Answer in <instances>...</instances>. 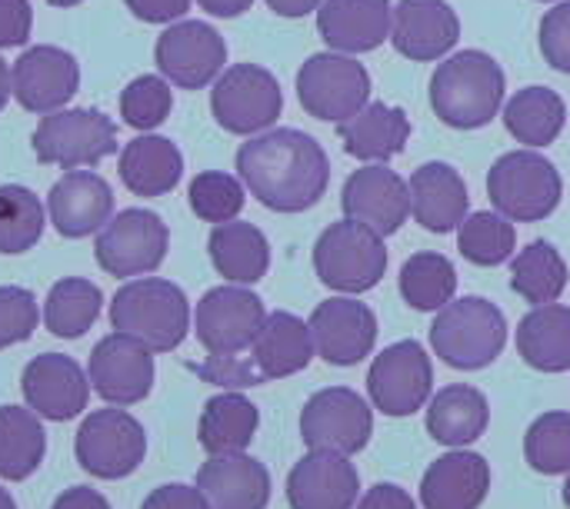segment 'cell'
<instances>
[{"mask_svg": "<svg viewBox=\"0 0 570 509\" xmlns=\"http://www.w3.org/2000/svg\"><path fill=\"white\" fill-rule=\"evenodd\" d=\"M237 177L261 207L274 213H304L327 193L331 160L311 133L277 127L240 143Z\"/></svg>", "mask_w": 570, "mask_h": 509, "instance_id": "6da1fadb", "label": "cell"}, {"mask_svg": "<svg viewBox=\"0 0 570 509\" xmlns=\"http://www.w3.org/2000/svg\"><path fill=\"white\" fill-rule=\"evenodd\" d=\"M564 123H568V107H564L561 93L551 87H538V83L524 87L504 103L508 133L531 150L551 147L561 137Z\"/></svg>", "mask_w": 570, "mask_h": 509, "instance_id": "e575fe53", "label": "cell"}, {"mask_svg": "<svg viewBox=\"0 0 570 509\" xmlns=\"http://www.w3.org/2000/svg\"><path fill=\"white\" fill-rule=\"evenodd\" d=\"M284 110V90L267 67L234 63L210 87V113L220 130L234 137H254L277 123Z\"/></svg>", "mask_w": 570, "mask_h": 509, "instance_id": "ba28073f", "label": "cell"}, {"mask_svg": "<svg viewBox=\"0 0 570 509\" xmlns=\"http://www.w3.org/2000/svg\"><path fill=\"white\" fill-rule=\"evenodd\" d=\"M314 353L317 350H314L311 327L287 310H274V313H267L257 340L250 343L247 360L254 363L261 383H267V380H284V377L307 370Z\"/></svg>", "mask_w": 570, "mask_h": 509, "instance_id": "f1b7e54d", "label": "cell"}, {"mask_svg": "<svg viewBox=\"0 0 570 509\" xmlns=\"http://www.w3.org/2000/svg\"><path fill=\"white\" fill-rule=\"evenodd\" d=\"M117 173L134 197H167L184 177V153L170 137L140 133L120 147Z\"/></svg>", "mask_w": 570, "mask_h": 509, "instance_id": "83f0119b", "label": "cell"}, {"mask_svg": "<svg viewBox=\"0 0 570 509\" xmlns=\"http://www.w3.org/2000/svg\"><path fill=\"white\" fill-rule=\"evenodd\" d=\"M104 293L97 283L83 277H63L47 290L43 300V327L60 340H80L100 317Z\"/></svg>", "mask_w": 570, "mask_h": 509, "instance_id": "8d00e7d4", "label": "cell"}, {"mask_svg": "<svg viewBox=\"0 0 570 509\" xmlns=\"http://www.w3.org/2000/svg\"><path fill=\"white\" fill-rule=\"evenodd\" d=\"M187 203L197 220L204 223H227L237 220L247 203V187L240 177L224 170H204L187 187Z\"/></svg>", "mask_w": 570, "mask_h": 509, "instance_id": "b9f144b4", "label": "cell"}, {"mask_svg": "<svg viewBox=\"0 0 570 509\" xmlns=\"http://www.w3.org/2000/svg\"><path fill=\"white\" fill-rule=\"evenodd\" d=\"M33 30L30 0H0V50L23 47Z\"/></svg>", "mask_w": 570, "mask_h": 509, "instance_id": "7dc6e473", "label": "cell"}, {"mask_svg": "<svg viewBox=\"0 0 570 509\" xmlns=\"http://www.w3.org/2000/svg\"><path fill=\"white\" fill-rule=\"evenodd\" d=\"M277 17H307L314 13L324 0H264Z\"/></svg>", "mask_w": 570, "mask_h": 509, "instance_id": "db71d44e", "label": "cell"}, {"mask_svg": "<svg viewBox=\"0 0 570 509\" xmlns=\"http://www.w3.org/2000/svg\"><path fill=\"white\" fill-rule=\"evenodd\" d=\"M518 353L531 370L568 373L570 370V307L544 303L518 323Z\"/></svg>", "mask_w": 570, "mask_h": 509, "instance_id": "836d02e7", "label": "cell"}, {"mask_svg": "<svg viewBox=\"0 0 570 509\" xmlns=\"http://www.w3.org/2000/svg\"><path fill=\"white\" fill-rule=\"evenodd\" d=\"M488 197L498 213L518 223H538L548 220L561 197H564V180L558 167L538 153V150H511L494 160L488 173Z\"/></svg>", "mask_w": 570, "mask_h": 509, "instance_id": "8992f818", "label": "cell"}, {"mask_svg": "<svg viewBox=\"0 0 570 509\" xmlns=\"http://www.w3.org/2000/svg\"><path fill=\"white\" fill-rule=\"evenodd\" d=\"M568 287V263L554 243L534 240L511 260V290L531 307L558 303Z\"/></svg>", "mask_w": 570, "mask_h": 509, "instance_id": "74e56055", "label": "cell"}, {"mask_svg": "<svg viewBox=\"0 0 570 509\" xmlns=\"http://www.w3.org/2000/svg\"><path fill=\"white\" fill-rule=\"evenodd\" d=\"M40 323L37 297L27 287H0V350L27 343Z\"/></svg>", "mask_w": 570, "mask_h": 509, "instance_id": "f6af8a7d", "label": "cell"}, {"mask_svg": "<svg viewBox=\"0 0 570 509\" xmlns=\"http://www.w3.org/2000/svg\"><path fill=\"white\" fill-rule=\"evenodd\" d=\"M337 137L351 157L364 163H387L404 150L411 137V117L401 107L374 100L364 110H357L351 120L337 123Z\"/></svg>", "mask_w": 570, "mask_h": 509, "instance_id": "f546056e", "label": "cell"}, {"mask_svg": "<svg viewBox=\"0 0 570 509\" xmlns=\"http://www.w3.org/2000/svg\"><path fill=\"white\" fill-rule=\"evenodd\" d=\"M491 423V407L488 397L468 383H454L438 390L428 400V433L444 443V447H471L474 440L484 437Z\"/></svg>", "mask_w": 570, "mask_h": 509, "instance_id": "1f68e13d", "label": "cell"}, {"mask_svg": "<svg viewBox=\"0 0 570 509\" xmlns=\"http://www.w3.org/2000/svg\"><path fill=\"white\" fill-rule=\"evenodd\" d=\"M341 210L374 233L391 237L411 217V187L387 163H367L347 177L341 190Z\"/></svg>", "mask_w": 570, "mask_h": 509, "instance_id": "d6986e66", "label": "cell"}, {"mask_svg": "<svg viewBox=\"0 0 570 509\" xmlns=\"http://www.w3.org/2000/svg\"><path fill=\"white\" fill-rule=\"evenodd\" d=\"M491 490V463L471 450L438 457L421 480L424 509H478Z\"/></svg>", "mask_w": 570, "mask_h": 509, "instance_id": "484cf974", "label": "cell"}, {"mask_svg": "<svg viewBox=\"0 0 570 509\" xmlns=\"http://www.w3.org/2000/svg\"><path fill=\"white\" fill-rule=\"evenodd\" d=\"M73 457L97 480H124L147 457V433L127 410H94L73 437Z\"/></svg>", "mask_w": 570, "mask_h": 509, "instance_id": "8fae6325", "label": "cell"}, {"mask_svg": "<svg viewBox=\"0 0 570 509\" xmlns=\"http://www.w3.org/2000/svg\"><path fill=\"white\" fill-rule=\"evenodd\" d=\"M257 427H261L257 407L240 390H227L204 403V413L197 423V440L207 450V457L244 453L250 447Z\"/></svg>", "mask_w": 570, "mask_h": 509, "instance_id": "d6a6232c", "label": "cell"}, {"mask_svg": "<svg viewBox=\"0 0 570 509\" xmlns=\"http://www.w3.org/2000/svg\"><path fill=\"white\" fill-rule=\"evenodd\" d=\"M391 0H324L317 7V33L337 53H367L391 40Z\"/></svg>", "mask_w": 570, "mask_h": 509, "instance_id": "cb8c5ba5", "label": "cell"}, {"mask_svg": "<svg viewBox=\"0 0 570 509\" xmlns=\"http://www.w3.org/2000/svg\"><path fill=\"white\" fill-rule=\"evenodd\" d=\"M367 393L384 417H414L434 397V367L417 340L391 343L367 370Z\"/></svg>", "mask_w": 570, "mask_h": 509, "instance_id": "4fadbf2b", "label": "cell"}, {"mask_svg": "<svg viewBox=\"0 0 570 509\" xmlns=\"http://www.w3.org/2000/svg\"><path fill=\"white\" fill-rule=\"evenodd\" d=\"M431 347L451 370H484L508 347V320L484 297L451 300L431 323Z\"/></svg>", "mask_w": 570, "mask_h": 509, "instance_id": "277c9868", "label": "cell"}, {"mask_svg": "<svg viewBox=\"0 0 570 509\" xmlns=\"http://www.w3.org/2000/svg\"><path fill=\"white\" fill-rule=\"evenodd\" d=\"M27 407L50 423H67L87 410L90 377L67 353H37L20 377Z\"/></svg>", "mask_w": 570, "mask_h": 509, "instance_id": "ffe728a7", "label": "cell"}, {"mask_svg": "<svg viewBox=\"0 0 570 509\" xmlns=\"http://www.w3.org/2000/svg\"><path fill=\"white\" fill-rule=\"evenodd\" d=\"M0 509H17V503H13V497L0 487Z\"/></svg>", "mask_w": 570, "mask_h": 509, "instance_id": "9f6ffc18", "label": "cell"}, {"mask_svg": "<svg viewBox=\"0 0 570 509\" xmlns=\"http://www.w3.org/2000/svg\"><path fill=\"white\" fill-rule=\"evenodd\" d=\"M541 53L544 60L570 77V0H558L541 20Z\"/></svg>", "mask_w": 570, "mask_h": 509, "instance_id": "bcb514c9", "label": "cell"}, {"mask_svg": "<svg viewBox=\"0 0 570 509\" xmlns=\"http://www.w3.org/2000/svg\"><path fill=\"white\" fill-rule=\"evenodd\" d=\"M10 97H13V90H10V67H7V60L0 57V110L7 107Z\"/></svg>", "mask_w": 570, "mask_h": 509, "instance_id": "11a10c76", "label": "cell"}, {"mask_svg": "<svg viewBox=\"0 0 570 509\" xmlns=\"http://www.w3.org/2000/svg\"><path fill=\"white\" fill-rule=\"evenodd\" d=\"M157 73L180 90H204L224 73L227 43L204 20H174L154 47Z\"/></svg>", "mask_w": 570, "mask_h": 509, "instance_id": "9a60e30c", "label": "cell"}, {"mask_svg": "<svg viewBox=\"0 0 570 509\" xmlns=\"http://www.w3.org/2000/svg\"><path fill=\"white\" fill-rule=\"evenodd\" d=\"M407 187H411V213L428 233H451L464 223L471 210V197L464 177L451 163L441 160L421 163L411 173Z\"/></svg>", "mask_w": 570, "mask_h": 509, "instance_id": "d4e9b609", "label": "cell"}, {"mask_svg": "<svg viewBox=\"0 0 570 509\" xmlns=\"http://www.w3.org/2000/svg\"><path fill=\"white\" fill-rule=\"evenodd\" d=\"M461 37V17L448 0H401L391 20V43L414 63L441 60Z\"/></svg>", "mask_w": 570, "mask_h": 509, "instance_id": "7402d4cb", "label": "cell"}, {"mask_svg": "<svg viewBox=\"0 0 570 509\" xmlns=\"http://www.w3.org/2000/svg\"><path fill=\"white\" fill-rule=\"evenodd\" d=\"M124 7L140 23H174V20H184V13L190 10V0H124Z\"/></svg>", "mask_w": 570, "mask_h": 509, "instance_id": "681fc988", "label": "cell"}, {"mask_svg": "<svg viewBox=\"0 0 570 509\" xmlns=\"http://www.w3.org/2000/svg\"><path fill=\"white\" fill-rule=\"evenodd\" d=\"M508 77L484 50H461L438 63L431 77V110L454 130L488 127L504 107Z\"/></svg>", "mask_w": 570, "mask_h": 509, "instance_id": "7a4b0ae2", "label": "cell"}, {"mask_svg": "<svg viewBox=\"0 0 570 509\" xmlns=\"http://www.w3.org/2000/svg\"><path fill=\"white\" fill-rule=\"evenodd\" d=\"M301 107L324 123H344L371 103V73L351 53H314L297 70Z\"/></svg>", "mask_w": 570, "mask_h": 509, "instance_id": "9c48e42d", "label": "cell"}, {"mask_svg": "<svg viewBox=\"0 0 570 509\" xmlns=\"http://www.w3.org/2000/svg\"><path fill=\"white\" fill-rule=\"evenodd\" d=\"M357 509H417V503L411 500L407 490H401L394 483H377L361 497Z\"/></svg>", "mask_w": 570, "mask_h": 509, "instance_id": "f907efd6", "label": "cell"}, {"mask_svg": "<svg viewBox=\"0 0 570 509\" xmlns=\"http://www.w3.org/2000/svg\"><path fill=\"white\" fill-rule=\"evenodd\" d=\"M197 490L207 497L210 509H267L271 473L247 453L210 457L197 470Z\"/></svg>", "mask_w": 570, "mask_h": 509, "instance_id": "4316f807", "label": "cell"}, {"mask_svg": "<svg viewBox=\"0 0 570 509\" xmlns=\"http://www.w3.org/2000/svg\"><path fill=\"white\" fill-rule=\"evenodd\" d=\"M110 327L144 340L154 353H174L190 333V303L177 283L137 277L114 293Z\"/></svg>", "mask_w": 570, "mask_h": 509, "instance_id": "3957f363", "label": "cell"}, {"mask_svg": "<svg viewBox=\"0 0 570 509\" xmlns=\"http://www.w3.org/2000/svg\"><path fill=\"white\" fill-rule=\"evenodd\" d=\"M314 270L324 287L337 293H367L387 273L384 237L344 217L331 223L314 243Z\"/></svg>", "mask_w": 570, "mask_h": 509, "instance_id": "52a82bcc", "label": "cell"}, {"mask_svg": "<svg viewBox=\"0 0 570 509\" xmlns=\"http://www.w3.org/2000/svg\"><path fill=\"white\" fill-rule=\"evenodd\" d=\"M207 253H210L214 270L227 283L254 287L271 270V243H267L264 230L254 223H244V220L214 223L210 240H207Z\"/></svg>", "mask_w": 570, "mask_h": 509, "instance_id": "4dcf8cb0", "label": "cell"}, {"mask_svg": "<svg viewBox=\"0 0 570 509\" xmlns=\"http://www.w3.org/2000/svg\"><path fill=\"white\" fill-rule=\"evenodd\" d=\"M454 293H458V270L444 253L424 250L401 267V297L407 300V307L421 313H434L448 307Z\"/></svg>", "mask_w": 570, "mask_h": 509, "instance_id": "ab89813d", "label": "cell"}, {"mask_svg": "<svg viewBox=\"0 0 570 509\" xmlns=\"http://www.w3.org/2000/svg\"><path fill=\"white\" fill-rule=\"evenodd\" d=\"M47 453L40 417L27 407H0V480L20 483L37 473Z\"/></svg>", "mask_w": 570, "mask_h": 509, "instance_id": "d590c367", "label": "cell"}, {"mask_svg": "<svg viewBox=\"0 0 570 509\" xmlns=\"http://www.w3.org/2000/svg\"><path fill=\"white\" fill-rule=\"evenodd\" d=\"M37 163L60 170H90L120 150L117 123L94 107H60L43 113L30 133Z\"/></svg>", "mask_w": 570, "mask_h": 509, "instance_id": "5b68a950", "label": "cell"}, {"mask_svg": "<svg viewBox=\"0 0 570 509\" xmlns=\"http://www.w3.org/2000/svg\"><path fill=\"white\" fill-rule=\"evenodd\" d=\"M140 509H210L207 497L197 490V487H187V483H164L157 487Z\"/></svg>", "mask_w": 570, "mask_h": 509, "instance_id": "c3c4849f", "label": "cell"}, {"mask_svg": "<svg viewBox=\"0 0 570 509\" xmlns=\"http://www.w3.org/2000/svg\"><path fill=\"white\" fill-rule=\"evenodd\" d=\"M524 457L534 473L561 477L570 473V413H544L524 437Z\"/></svg>", "mask_w": 570, "mask_h": 509, "instance_id": "ee69618b", "label": "cell"}, {"mask_svg": "<svg viewBox=\"0 0 570 509\" xmlns=\"http://www.w3.org/2000/svg\"><path fill=\"white\" fill-rule=\"evenodd\" d=\"M10 90L27 113H53L80 90V63L63 47L33 43L10 63Z\"/></svg>", "mask_w": 570, "mask_h": 509, "instance_id": "e0dca14e", "label": "cell"}, {"mask_svg": "<svg viewBox=\"0 0 570 509\" xmlns=\"http://www.w3.org/2000/svg\"><path fill=\"white\" fill-rule=\"evenodd\" d=\"M564 503H568L570 509V477H568V483H564Z\"/></svg>", "mask_w": 570, "mask_h": 509, "instance_id": "680465c9", "label": "cell"}, {"mask_svg": "<svg viewBox=\"0 0 570 509\" xmlns=\"http://www.w3.org/2000/svg\"><path fill=\"white\" fill-rule=\"evenodd\" d=\"M87 377L104 403L134 407L147 400L154 390V377H157L154 350L144 340L114 330L90 350Z\"/></svg>", "mask_w": 570, "mask_h": 509, "instance_id": "2e32d148", "label": "cell"}, {"mask_svg": "<svg viewBox=\"0 0 570 509\" xmlns=\"http://www.w3.org/2000/svg\"><path fill=\"white\" fill-rule=\"evenodd\" d=\"M374 437V413L361 393L347 387H327L314 393L301 410V440L307 450H327L341 457L361 453Z\"/></svg>", "mask_w": 570, "mask_h": 509, "instance_id": "5bb4252c", "label": "cell"}, {"mask_svg": "<svg viewBox=\"0 0 570 509\" xmlns=\"http://www.w3.org/2000/svg\"><path fill=\"white\" fill-rule=\"evenodd\" d=\"M518 247V230L504 213L478 210L468 213L464 223L458 227V250L464 260L478 267H501L514 257Z\"/></svg>", "mask_w": 570, "mask_h": 509, "instance_id": "60d3db41", "label": "cell"}, {"mask_svg": "<svg viewBox=\"0 0 570 509\" xmlns=\"http://www.w3.org/2000/svg\"><path fill=\"white\" fill-rule=\"evenodd\" d=\"M47 217L50 227L67 240L94 237L114 217V190L94 170H63L47 193Z\"/></svg>", "mask_w": 570, "mask_h": 509, "instance_id": "44dd1931", "label": "cell"}, {"mask_svg": "<svg viewBox=\"0 0 570 509\" xmlns=\"http://www.w3.org/2000/svg\"><path fill=\"white\" fill-rule=\"evenodd\" d=\"M307 327L317 357L331 367H357L374 353L377 343V317L354 297H331L317 303Z\"/></svg>", "mask_w": 570, "mask_h": 509, "instance_id": "ac0fdd59", "label": "cell"}, {"mask_svg": "<svg viewBox=\"0 0 570 509\" xmlns=\"http://www.w3.org/2000/svg\"><path fill=\"white\" fill-rule=\"evenodd\" d=\"M264 320V300L240 283L207 290L194 310V330L207 357H237L250 350Z\"/></svg>", "mask_w": 570, "mask_h": 509, "instance_id": "7c38bea8", "label": "cell"}, {"mask_svg": "<svg viewBox=\"0 0 570 509\" xmlns=\"http://www.w3.org/2000/svg\"><path fill=\"white\" fill-rule=\"evenodd\" d=\"M200 10H207L210 17H220V20H230V17H240L254 7V0H197Z\"/></svg>", "mask_w": 570, "mask_h": 509, "instance_id": "f5cc1de1", "label": "cell"}, {"mask_svg": "<svg viewBox=\"0 0 570 509\" xmlns=\"http://www.w3.org/2000/svg\"><path fill=\"white\" fill-rule=\"evenodd\" d=\"M117 110L120 120L140 133H154L174 110V93H170V80L160 73H140L134 77L120 97H117Z\"/></svg>", "mask_w": 570, "mask_h": 509, "instance_id": "7bdbcfd3", "label": "cell"}, {"mask_svg": "<svg viewBox=\"0 0 570 509\" xmlns=\"http://www.w3.org/2000/svg\"><path fill=\"white\" fill-rule=\"evenodd\" d=\"M50 509H110V500L90 487H73V490H63Z\"/></svg>", "mask_w": 570, "mask_h": 509, "instance_id": "816d5d0a", "label": "cell"}, {"mask_svg": "<svg viewBox=\"0 0 570 509\" xmlns=\"http://www.w3.org/2000/svg\"><path fill=\"white\" fill-rule=\"evenodd\" d=\"M50 7H60V10H67V7H77V3H83V0H47Z\"/></svg>", "mask_w": 570, "mask_h": 509, "instance_id": "6f0895ef", "label": "cell"}, {"mask_svg": "<svg viewBox=\"0 0 570 509\" xmlns=\"http://www.w3.org/2000/svg\"><path fill=\"white\" fill-rule=\"evenodd\" d=\"M541 3H558V0H541Z\"/></svg>", "mask_w": 570, "mask_h": 509, "instance_id": "91938a15", "label": "cell"}, {"mask_svg": "<svg viewBox=\"0 0 570 509\" xmlns=\"http://www.w3.org/2000/svg\"><path fill=\"white\" fill-rule=\"evenodd\" d=\"M167 250H170V230L147 207L120 210L94 240L97 267L117 280L154 273L167 260Z\"/></svg>", "mask_w": 570, "mask_h": 509, "instance_id": "30bf717a", "label": "cell"}, {"mask_svg": "<svg viewBox=\"0 0 570 509\" xmlns=\"http://www.w3.org/2000/svg\"><path fill=\"white\" fill-rule=\"evenodd\" d=\"M357 467L347 457L327 450H311L301 463H294L287 477L291 509H351L357 503Z\"/></svg>", "mask_w": 570, "mask_h": 509, "instance_id": "603a6c76", "label": "cell"}, {"mask_svg": "<svg viewBox=\"0 0 570 509\" xmlns=\"http://www.w3.org/2000/svg\"><path fill=\"white\" fill-rule=\"evenodd\" d=\"M47 227V203L20 183L0 187V253L17 257L40 243Z\"/></svg>", "mask_w": 570, "mask_h": 509, "instance_id": "f35d334b", "label": "cell"}]
</instances>
